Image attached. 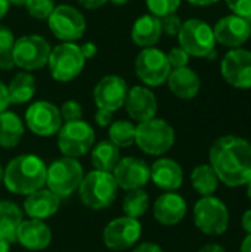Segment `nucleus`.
<instances>
[{
    "mask_svg": "<svg viewBox=\"0 0 251 252\" xmlns=\"http://www.w3.org/2000/svg\"><path fill=\"white\" fill-rule=\"evenodd\" d=\"M170 71L172 66L167 61V55L157 47H145L136 56L135 72L148 87H158L164 84Z\"/></svg>",
    "mask_w": 251,
    "mask_h": 252,
    "instance_id": "obj_12",
    "label": "nucleus"
},
{
    "mask_svg": "<svg viewBox=\"0 0 251 252\" xmlns=\"http://www.w3.org/2000/svg\"><path fill=\"white\" fill-rule=\"evenodd\" d=\"M13 66H16V65H15L13 56H12V50L0 53V69L9 71V69H13Z\"/></svg>",
    "mask_w": 251,
    "mask_h": 252,
    "instance_id": "obj_41",
    "label": "nucleus"
},
{
    "mask_svg": "<svg viewBox=\"0 0 251 252\" xmlns=\"http://www.w3.org/2000/svg\"><path fill=\"white\" fill-rule=\"evenodd\" d=\"M186 1H189V3H192L195 6H210V4H213V3H216L219 0H186Z\"/></svg>",
    "mask_w": 251,
    "mask_h": 252,
    "instance_id": "obj_49",
    "label": "nucleus"
},
{
    "mask_svg": "<svg viewBox=\"0 0 251 252\" xmlns=\"http://www.w3.org/2000/svg\"><path fill=\"white\" fill-rule=\"evenodd\" d=\"M179 46L189 55L195 58H206L215 53V32L213 28L203 19L191 18L182 24L178 34Z\"/></svg>",
    "mask_w": 251,
    "mask_h": 252,
    "instance_id": "obj_8",
    "label": "nucleus"
},
{
    "mask_svg": "<svg viewBox=\"0 0 251 252\" xmlns=\"http://www.w3.org/2000/svg\"><path fill=\"white\" fill-rule=\"evenodd\" d=\"M167 61L172 66V69L175 68H182V66H188L189 62V55L179 46V47H173L170 49V52L167 53Z\"/></svg>",
    "mask_w": 251,
    "mask_h": 252,
    "instance_id": "obj_37",
    "label": "nucleus"
},
{
    "mask_svg": "<svg viewBox=\"0 0 251 252\" xmlns=\"http://www.w3.org/2000/svg\"><path fill=\"white\" fill-rule=\"evenodd\" d=\"M127 92L129 86L123 77L114 74L105 75L96 83L93 89V100L96 108L115 112L124 106Z\"/></svg>",
    "mask_w": 251,
    "mask_h": 252,
    "instance_id": "obj_16",
    "label": "nucleus"
},
{
    "mask_svg": "<svg viewBox=\"0 0 251 252\" xmlns=\"http://www.w3.org/2000/svg\"><path fill=\"white\" fill-rule=\"evenodd\" d=\"M46 162L34 154H22L15 157L4 167V188L19 196H27L46 186Z\"/></svg>",
    "mask_w": 251,
    "mask_h": 252,
    "instance_id": "obj_2",
    "label": "nucleus"
},
{
    "mask_svg": "<svg viewBox=\"0 0 251 252\" xmlns=\"http://www.w3.org/2000/svg\"><path fill=\"white\" fill-rule=\"evenodd\" d=\"M80 50H81V55L84 59H92L98 53V46L92 41H86L80 46Z\"/></svg>",
    "mask_w": 251,
    "mask_h": 252,
    "instance_id": "obj_42",
    "label": "nucleus"
},
{
    "mask_svg": "<svg viewBox=\"0 0 251 252\" xmlns=\"http://www.w3.org/2000/svg\"><path fill=\"white\" fill-rule=\"evenodd\" d=\"M84 177V170L77 158L62 157L52 161L46 173V186L58 198H68L77 192L81 180Z\"/></svg>",
    "mask_w": 251,
    "mask_h": 252,
    "instance_id": "obj_5",
    "label": "nucleus"
},
{
    "mask_svg": "<svg viewBox=\"0 0 251 252\" xmlns=\"http://www.w3.org/2000/svg\"><path fill=\"white\" fill-rule=\"evenodd\" d=\"M59 112H61V118L64 123L83 120V106L80 105V102H77L74 99L65 100L62 103V106L59 108Z\"/></svg>",
    "mask_w": 251,
    "mask_h": 252,
    "instance_id": "obj_35",
    "label": "nucleus"
},
{
    "mask_svg": "<svg viewBox=\"0 0 251 252\" xmlns=\"http://www.w3.org/2000/svg\"><path fill=\"white\" fill-rule=\"evenodd\" d=\"M61 207V198H58L47 188H41L25 196L22 211L28 219L44 221L53 217Z\"/></svg>",
    "mask_w": 251,
    "mask_h": 252,
    "instance_id": "obj_20",
    "label": "nucleus"
},
{
    "mask_svg": "<svg viewBox=\"0 0 251 252\" xmlns=\"http://www.w3.org/2000/svg\"><path fill=\"white\" fill-rule=\"evenodd\" d=\"M28 0H7L9 4H13V6H25Z\"/></svg>",
    "mask_w": 251,
    "mask_h": 252,
    "instance_id": "obj_52",
    "label": "nucleus"
},
{
    "mask_svg": "<svg viewBox=\"0 0 251 252\" xmlns=\"http://www.w3.org/2000/svg\"><path fill=\"white\" fill-rule=\"evenodd\" d=\"M112 115H114V112L98 108V111L95 112V123L99 127H109L111 123H112Z\"/></svg>",
    "mask_w": 251,
    "mask_h": 252,
    "instance_id": "obj_40",
    "label": "nucleus"
},
{
    "mask_svg": "<svg viewBox=\"0 0 251 252\" xmlns=\"http://www.w3.org/2000/svg\"><path fill=\"white\" fill-rule=\"evenodd\" d=\"M160 22H161V31L170 37L178 35L182 28V24H183L182 19L176 13H170L167 16L160 18Z\"/></svg>",
    "mask_w": 251,
    "mask_h": 252,
    "instance_id": "obj_36",
    "label": "nucleus"
},
{
    "mask_svg": "<svg viewBox=\"0 0 251 252\" xmlns=\"http://www.w3.org/2000/svg\"><path fill=\"white\" fill-rule=\"evenodd\" d=\"M209 161L219 182L229 188L251 182V143L243 137H219L210 148Z\"/></svg>",
    "mask_w": 251,
    "mask_h": 252,
    "instance_id": "obj_1",
    "label": "nucleus"
},
{
    "mask_svg": "<svg viewBox=\"0 0 251 252\" xmlns=\"http://www.w3.org/2000/svg\"><path fill=\"white\" fill-rule=\"evenodd\" d=\"M47 25L52 34L62 43H74L80 40L87 27L84 15L70 4L55 6L47 18Z\"/></svg>",
    "mask_w": 251,
    "mask_h": 252,
    "instance_id": "obj_11",
    "label": "nucleus"
},
{
    "mask_svg": "<svg viewBox=\"0 0 251 252\" xmlns=\"http://www.w3.org/2000/svg\"><path fill=\"white\" fill-rule=\"evenodd\" d=\"M198 252H226L220 245H217V244H207V245H204L201 250Z\"/></svg>",
    "mask_w": 251,
    "mask_h": 252,
    "instance_id": "obj_47",
    "label": "nucleus"
},
{
    "mask_svg": "<svg viewBox=\"0 0 251 252\" xmlns=\"http://www.w3.org/2000/svg\"><path fill=\"white\" fill-rule=\"evenodd\" d=\"M111 3H114V4H117V6H123V4H126L129 0H109Z\"/></svg>",
    "mask_w": 251,
    "mask_h": 252,
    "instance_id": "obj_53",
    "label": "nucleus"
},
{
    "mask_svg": "<svg viewBox=\"0 0 251 252\" xmlns=\"http://www.w3.org/2000/svg\"><path fill=\"white\" fill-rule=\"evenodd\" d=\"M50 50L52 46L44 37L38 34H27L15 40L12 56L18 68L31 72L47 65Z\"/></svg>",
    "mask_w": 251,
    "mask_h": 252,
    "instance_id": "obj_6",
    "label": "nucleus"
},
{
    "mask_svg": "<svg viewBox=\"0 0 251 252\" xmlns=\"http://www.w3.org/2000/svg\"><path fill=\"white\" fill-rule=\"evenodd\" d=\"M80 3L81 7L84 9H99L102 7L105 3H108L109 0H77Z\"/></svg>",
    "mask_w": 251,
    "mask_h": 252,
    "instance_id": "obj_45",
    "label": "nucleus"
},
{
    "mask_svg": "<svg viewBox=\"0 0 251 252\" xmlns=\"http://www.w3.org/2000/svg\"><path fill=\"white\" fill-rule=\"evenodd\" d=\"M56 136L58 149L61 151L62 157L78 159L90 152L95 145V130L84 120L64 123Z\"/></svg>",
    "mask_w": 251,
    "mask_h": 252,
    "instance_id": "obj_9",
    "label": "nucleus"
},
{
    "mask_svg": "<svg viewBox=\"0 0 251 252\" xmlns=\"http://www.w3.org/2000/svg\"><path fill=\"white\" fill-rule=\"evenodd\" d=\"M47 65L50 75L56 81L68 83L81 74L86 65V59L83 58L78 44L61 43L52 47Z\"/></svg>",
    "mask_w": 251,
    "mask_h": 252,
    "instance_id": "obj_7",
    "label": "nucleus"
},
{
    "mask_svg": "<svg viewBox=\"0 0 251 252\" xmlns=\"http://www.w3.org/2000/svg\"><path fill=\"white\" fill-rule=\"evenodd\" d=\"M220 71L228 84L237 89H251V52L232 49L222 61Z\"/></svg>",
    "mask_w": 251,
    "mask_h": 252,
    "instance_id": "obj_17",
    "label": "nucleus"
},
{
    "mask_svg": "<svg viewBox=\"0 0 251 252\" xmlns=\"http://www.w3.org/2000/svg\"><path fill=\"white\" fill-rule=\"evenodd\" d=\"M24 220V211L15 202L0 201V239L7 241L10 245L16 242V232Z\"/></svg>",
    "mask_w": 251,
    "mask_h": 252,
    "instance_id": "obj_26",
    "label": "nucleus"
},
{
    "mask_svg": "<svg viewBox=\"0 0 251 252\" xmlns=\"http://www.w3.org/2000/svg\"><path fill=\"white\" fill-rule=\"evenodd\" d=\"M240 252H251V235H247V238L243 241Z\"/></svg>",
    "mask_w": 251,
    "mask_h": 252,
    "instance_id": "obj_48",
    "label": "nucleus"
},
{
    "mask_svg": "<svg viewBox=\"0 0 251 252\" xmlns=\"http://www.w3.org/2000/svg\"><path fill=\"white\" fill-rule=\"evenodd\" d=\"M25 133L24 121L12 111L0 114V148L13 149L16 148Z\"/></svg>",
    "mask_w": 251,
    "mask_h": 252,
    "instance_id": "obj_27",
    "label": "nucleus"
},
{
    "mask_svg": "<svg viewBox=\"0 0 251 252\" xmlns=\"http://www.w3.org/2000/svg\"><path fill=\"white\" fill-rule=\"evenodd\" d=\"M132 252H163V250L160 245H157L154 242H142V244L136 245Z\"/></svg>",
    "mask_w": 251,
    "mask_h": 252,
    "instance_id": "obj_44",
    "label": "nucleus"
},
{
    "mask_svg": "<svg viewBox=\"0 0 251 252\" xmlns=\"http://www.w3.org/2000/svg\"><path fill=\"white\" fill-rule=\"evenodd\" d=\"M124 108L133 121L143 123L157 115L158 102L151 89L145 86H133L127 92Z\"/></svg>",
    "mask_w": 251,
    "mask_h": 252,
    "instance_id": "obj_19",
    "label": "nucleus"
},
{
    "mask_svg": "<svg viewBox=\"0 0 251 252\" xmlns=\"http://www.w3.org/2000/svg\"><path fill=\"white\" fill-rule=\"evenodd\" d=\"M80 202L93 211H101L112 205L117 199L118 186L112 177V173L92 170L84 174L78 189Z\"/></svg>",
    "mask_w": 251,
    "mask_h": 252,
    "instance_id": "obj_3",
    "label": "nucleus"
},
{
    "mask_svg": "<svg viewBox=\"0 0 251 252\" xmlns=\"http://www.w3.org/2000/svg\"><path fill=\"white\" fill-rule=\"evenodd\" d=\"M15 35L13 32L0 24V53H4V52H10L12 47H13V43H15Z\"/></svg>",
    "mask_w": 251,
    "mask_h": 252,
    "instance_id": "obj_39",
    "label": "nucleus"
},
{
    "mask_svg": "<svg viewBox=\"0 0 251 252\" xmlns=\"http://www.w3.org/2000/svg\"><path fill=\"white\" fill-rule=\"evenodd\" d=\"M149 208V195L143 189L129 190L123 198V211L126 217L139 220Z\"/></svg>",
    "mask_w": 251,
    "mask_h": 252,
    "instance_id": "obj_32",
    "label": "nucleus"
},
{
    "mask_svg": "<svg viewBox=\"0 0 251 252\" xmlns=\"http://www.w3.org/2000/svg\"><path fill=\"white\" fill-rule=\"evenodd\" d=\"M25 7H27V12L30 13V16H33L34 19L44 21L53 12L55 3H53V0H28L25 3Z\"/></svg>",
    "mask_w": 251,
    "mask_h": 252,
    "instance_id": "obj_33",
    "label": "nucleus"
},
{
    "mask_svg": "<svg viewBox=\"0 0 251 252\" xmlns=\"http://www.w3.org/2000/svg\"><path fill=\"white\" fill-rule=\"evenodd\" d=\"M112 177L118 189L129 192L143 189L151 179V171L149 165L143 159L138 157H124L120 158L118 164L112 170Z\"/></svg>",
    "mask_w": 251,
    "mask_h": 252,
    "instance_id": "obj_15",
    "label": "nucleus"
},
{
    "mask_svg": "<svg viewBox=\"0 0 251 252\" xmlns=\"http://www.w3.org/2000/svg\"><path fill=\"white\" fill-rule=\"evenodd\" d=\"M194 223L209 236L223 235L229 226V211L216 196H203L194 205Z\"/></svg>",
    "mask_w": 251,
    "mask_h": 252,
    "instance_id": "obj_10",
    "label": "nucleus"
},
{
    "mask_svg": "<svg viewBox=\"0 0 251 252\" xmlns=\"http://www.w3.org/2000/svg\"><path fill=\"white\" fill-rule=\"evenodd\" d=\"M247 195H249V199H250L251 202V182L247 185Z\"/></svg>",
    "mask_w": 251,
    "mask_h": 252,
    "instance_id": "obj_55",
    "label": "nucleus"
},
{
    "mask_svg": "<svg viewBox=\"0 0 251 252\" xmlns=\"http://www.w3.org/2000/svg\"><path fill=\"white\" fill-rule=\"evenodd\" d=\"M64 121L59 108L47 100L33 102L25 111L27 128L38 137H50L58 134Z\"/></svg>",
    "mask_w": 251,
    "mask_h": 252,
    "instance_id": "obj_14",
    "label": "nucleus"
},
{
    "mask_svg": "<svg viewBox=\"0 0 251 252\" xmlns=\"http://www.w3.org/2000/svg\"><path fill=\"white\" fill-rule=\"evenodd\" d=\"M163 31H161V22L160 18L146 13L139 16L130 31V37L133 40V43L142 49L145 47H154L160 37H161Z\"/></svg>",
    "mask_w": 251,
    "mask_h": 252,
    "instance_id": "obj_25",
    "label": "nucleus"
},
{
    "mask_svg": "<svg viewBox=\"0 0 251 252\" xmlns=\"http://www.w3.org/2000/svg\"><path fill=\"white\" fill-rule=\"evenodd\" d=\"M186 201L176 192H164L154 202V219L163 226H176L186 216Z\"/></svg>",
    "mask_w": 251,
    "mask_h": 252,
    "instance_id": "obj_21",
    "label": "nucleus"
},
{
    "mask_svg": "<svg viewBox=\"0 0 251 252\" xmlns=\"http://www.w3.org/2000/svg\"><path fill=\"white\" fill-rule=\"evenodd\" d=\"M151 182L164 192H176L183 183V170L172 158H158L149 167Z\"/></svg>",
    "mask_w": 251,
    "mask_h": 252,
    "instance_id": "obj_23",
    "label": "nucleus"
},
{
    "mask_svg": "<svg viewBox=\"0 0 251 252\" xmlns=\"http://www.w3.org/2000/svg\"><path fill=\"white\" fill-rule=\"evenodd\" d=\"M142 236V223L130 217H117L111 220L102 232V242L111 251H127L136 247Z\"/></svg>",
    "mask_w": 251,
    "mask_h": 252,
    "instance_id": "obj_13",
    "label": "nucleus"
},
{
    "mask_svg": "<svg viewBox=\"0 0 251 252\" xmlns=\"http://www.w3.org/2000/svg\"><path fill=\"white\" fill-rule=\"evenodd\" d=\"M180 1L182 0H145L148 10L151 12V15L157 18H163L170 13H175L180 6Z\"/></svg>",
    "mask_w": 251,
    "mask_h": 252,
    "instance_id": "obj_34",
    "label": "nucleus"
},
{
    "mask_svg": "<svg viewBox=\"0 0 251 252\" xmlns=\"http://www.w3.org/2000/svg\"><path fill=\"white\" fill-rule=\"evenodd\" d=\"M169 84L170 92L183 100L194 99L201 87V81L198 74L191 69L189 66H182V68H175L170 71V75L166 81Z\"/></svg>",
    "mask_w": 251,
    "mask_h": 252,
    "instance_id": "obj_24",
    "label": "nucleus"
},
{
    "mask_svg": "<svg viewBox=\"0 0 251 252\" xmlns=\"http://www.w3.org/2000/svg\"><path fill=\"white\" fill-rule=\"evenodd\" d=\"M241 226L247 235H251V210L244 213V216L241 219Z\"/></svg>",
    "mask_w": 251,
    "mask_h": 252,
    "instance_id": "obj_46",
    "label": "nucleus"
},
{
    "mask_svg": "<svg viewBox=\"0 0 251 252\" xmlns=\"http://www.w3.org/2000/svg\"><path fill=\"white\" fill-rule=\"evenodd\" d=\"M3 174H4V167H3L1 162H0V186L3 185Z\"/></svg>",
    "mask_w": 251,
    "mask_h": 252,
    "instance_id": "obj_54",
    "label": "nucleus"
},
{
    "mask_svg": "<svg viewBox=\"0 0 251 252\" xmlns=\"http://www.w3.org/2000/svg\"><path fill=\"white\" fill-rule=\"evenodd\" d=\"M215 38L225 47L238 49L244 44L251 35V24L249 19H244L237 15H228L217 21L213 28Z\"/></svg>",
    "mask_w": 251,
    "mask_h": 252,
    "instance_id": "obj_18",
    "label": "nucleus"
},
{
    "mask_svg": "<svg viewBox=\"0 0 251 252\" xmlns=\"http://www.w3.org/2000/svg\"><path fill=\"white\" fill-rule=\"evenodd\" d=\"M120 158V149L109 140H101L90 149V162L98 171L112 173Z\"/></svg>",
    "mask_w": 251,
    "mask_h": 252,
    "instance_id": "obj_29",
    "label": "nucleus"
},
{
    "mask_svg": "<svg viewBox=\"0 0 251 252\" xmlns=\"http://www.w3.org/2000/svg\"><path fill=\"white\" fill-rule=\"evenodd\" d=\"M9 3H7V0H0V19L7 13V10H9Z\"/></svg>",
    "mask_w": 251,
    "mask_h": 252,
    "instance_id": "obj_50",
    "label": "nucleus"
},
{
    "mask_svg": "<svg viewBox=\"0 0 251 252\" xmlns=\"http://www.w3.org/2000/svg\"><path fill=\"white\" fill-rule=\"evenodd\" d=\"M191 185L201 196H213V193L217 190L219 179L210 164H201L192 170Z\"/></svg>",
    "mask_w": 251,
    "mask_h": 252,
    "instance_id": "obj_30",
    "label": "nucleus"
},
{
    "mask_svg": "<svg viewBox=\"0 0 251 252\" xmlns=\"http://www.w3.org/2000/svg\"><path fill=\"white\" fill-rule=\"evenodd\" d=\"M10 102H9V94H7V87L4 83L0 81V114L7 111Z\"/></svg>",
    "mask_w": 251,
    "mask_h": 252,
    "instance_id": "obj_43",
    "label": "nucleus"
},
{
    "mask_svg": "<svg viewBox=\"0 0 251 252\" xmlns=\"http://www.w3.org/2000/svg\"><path fill=\"white\" fill-rule=\"evenodd\" d=\"M226 4L234 15L249 21L251 19V0H226Z\"/></svg>",
    "mask_w": 251,
    "mask_h": 252,
    "instance_id": "obj_38",
    "label": "nucleus"
},
{
    "mask_svg": "<svg viewBox=\"0 0 251 252\" xmlns=\"http://www.w3.org/2000/svg\"><path fill=\"white\" fill-rule=\"evenodd\" d=\"M176 140L175 128L163 118H151L136 126L135 145L146 155L161 157L167 154Z\"/></svg>",
    "mask_w": 251,
    "mask_h": 252,
    "instance_id": "obj_4",
    "label": "nucleus"
},
{
    "mask_svg": "<svg viewBox=\"0 0 251 252\" xmlns=\"http://www.w3.org/2000/svg\"><path fill=\"white\" fill-rule=\"evenodd\" d=\"M136 137V126L127 120H117L112 121L108 127V140L114 143L118 149L130 148L135 145Z\"/></svg>",
    "mask_w": 251,
    "mask_h": 252,
    "instance_id": "obj_31",
    "label": "nucleus"
},
{
    "mask_svg": "<svg viewBox=\"0 0 251 252\" xmlns=\"http://www.w3.org/2000/svg\"><path fill=\"white\" fill-rule=\"evenodd\" d=\"M16 242L28 251H43L52 244V230L44 221L24 219L16 232Z\"/></svg>",
    "mask_w": 251,
    "mask_h": 252,
    "instance_id": "obj_22",
    "label": "nucleus"
},
{
    "mask_svg": "<svg viewBox=\"0 0 251 252\" xmlns=\"http://www.w3.org/2000/svg\"><path fill=\"white\" fill-rule=\"evenodd\" d=\"M7 87V94H9V102L10 105H22L30 102L37 90L36 78L31 72L27 71H19L15 74V77L10 80V83L6 86Z\"/></svg>",
    "mask_w": 251,
    "mask_h": 252,
    "instance_id": "obj_28",
    "label": "nucleus"
},
{
    "mask_svg": "<svg viewBox=\"0 0 251 252\" xmlns=\"http://www.w3.org/2000/svg\"><path fill=\"white\" fill-rule=\"evenodd\" d=\"M0 252H10V244L4 239H0Z\"/></svg>",
    "mask_w": 251,
    "mask_h": 252,
    "instance_id": "obj_51",
    "label": "nucleus"
}]
</instances>
